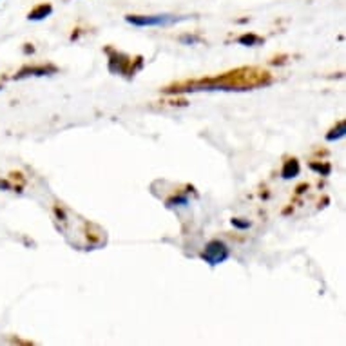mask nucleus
<instances>
[{"mask_svg": "<svg viewBox=\"0 0 346 346\" xmlns=\"http://www.w3.org/2000/svg\"><path fill=\"white\" fill-rule=\"evenodd\" d=\"M228 255H230V252H228L227 245L221 243V241H210V243L205 247V252H203L201 257L209 265L216 267V265L223 263V261H227Z\"/></svg>", "mask_w": 346, "mask_h": 346, "instance_id": "obj_1", "label": "nucleus"}, {"mask_svg": "<svg viewBox=\"0 0 346 346\" xmlns=\"http://www.w3.org/2000/svg\"><path fill=\"white\" fill-rule=\"evenodd\" d=\"M125 20L132 25L143 27V25H169L178 20H182V18L170 17V15H154V17H127Z\"/></svg>", "mask_w": 346, "mask_h": 346, "instance_id": "obj_2", "label": "nucleus"}, {"mask_svg": "<svg viewBox=\"0 0 346 346\" xmlns=\"http://www.w3.org/2000/svg\"><path fill=\"white\" fill-rule=\"evenodd\" d=\"M297 174H299V163H297L296 160H290L284 163L283 167V172H281V176L284 178V180H290V178H296Z\"/></svg>", "mask_w": 346, "mask_h": 346, "instance_id": "obj_3", "label": "nucleus"}, {"mask_svg": "<svg viewBox=\"0 0 346 346\" xmlns=\"http://www.w3.org/2000/svg\"><path fill=\"white\" fill-rule=\"evenodd\" d=\"M51 13V6H40L35 11L29 13V20H42L44 17H47Z\"/></svg>", "mask_w": 346, "mask_h": 346, "instance_id": "obj_4", "label": "nucleus"}, {"mask_svg": "<svg viewBox=\"0 0 346 346\" xmlns=\"http://www.w3.org/2000/svg\"><path fill=\"white\" fill-rule=\"evenodd\" d=\"M344 131H346V127H344V124H341L337 127V131H332V134H328V136H326V140H330V141H334V140H339V138H342L344 136Z\"/></svg>", "mask_w": 346, "mask_h": 346, "instance_id": "obj_5", "label": "nucleus"}, {"mask_svg": "<svg viewBox=\"0 0 346 346\" xmlns=\"http://www.w3.org/2000/svg\"><path fill=\"white\" fill-rule=\"evenodd\" d=\"M260 38L254 37V35H245V37L239 38V44H245V46H252V44H257Z\"/></svg>", "mask_w": 346, "mask_h": 346, "instance_id": "obj_6", "label": "nucleus"}, {"mask_svg": "<svg viewBox=\"0 0 346 346\" xmlns=\"http://www.w3.org/2000/svg\"><path fill=\"white\" fill-rule=\"evenodd\" d=\"M232 225H234V227H238V228H248V227H250L248 223H241V221H238V219H232Z\"/></svg>", "mask_w": 346, "mask_h": 346, "instance_id": "obj_7", "label": "nucleus"}, {"mask_svg": "<svg viewBox=\"0 0 346 346\" xmlns=\"http://www.w3.org/2000/svg\"><path fill=\"white\" fill-rule=\"evenodd\" d=\"M312 169L319 170V172H325V174H328V172H330V167H328V165H326V167H319V165H312Z\"/></svg>", "mask_w": 346, "mask_h": 346, "instance_id": "obj_8", "label": "nucleus"}, {"mask_svg": "<svg viewBox=\"0 0 346 346\" xmlns=\"http://www.w3.org/2000/svg\"><path fill=\"white\" fill-rule=\"evenodd\" d=\"M182 40H183V42H196V38H192V37L189 38V37H187V38H182Z\"/></svg>", "mask_w": 346, "mask_h": 346, "instance_id": "obj_9", "label": "nucleus"}]
</instances>
